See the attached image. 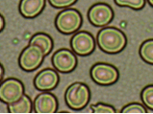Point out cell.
Returning a JSON list of instances; mask_svg holds the SVG:
<instances>
[{"instance_id": "1", "label": "cell", "mask_w": 153, "mask_h": 114, "mask_svg": "<svg viewBox=\"0 0 153 114\" xmlns=\"http://www.w3.org/2000/svg\"><path fill=\"white\" fill-rule=\"evenodd\" d=\"M97 45L105 53L117 54L122 51L127 43V38L121 30L116 27H104L97 36Z\"/></svg>"}, {"instance_id": "2", "label": "cell", "mask_w": 153, "mask_h": 114, "mask_svg": "<svg viewBox=\"0 0 153 114\" xmlns=\"http://www.w3.org/2000/svg\"><path fill=\"white\" fill-rule=\"evenodd\" d=\"M91 91L84 82H76L69 85L65 93V101L73 110H80L89 104Z\"/></svg>"}, {"instance_id": "3", "label": "cell", "mask_w": 153, "mask_h": 114, "mask_svg": "<svg viewBox=\"0 0 153 114\" xmlns=\"http://www.w3.org/2000/svg\"><path fill=\"white\" fill-rule=\"evenodd\" d=\"M82 15L75 9L61 11L55 18V26L59 32L65 35L75 33L82 25Z\"/></svg>"}, {"instance_id": "4", "label": "cell", "mask_w": 153, "mask_h": 114, "mask_svg": "<svg viewBox=\"0 0 153 114\" xmlns=\"http://www.w3.org/2000/svg\"><path fill=\"white\" fill-rule=\"evenodd\" d=\"M45 57V55L40 46L36 44H29L21 51L19 55V66L24 71H34L42 63Z\"/></svg>"}, {"instance_id": "5", "label": "cell", "mask_w": 153, "mask_h": 114, "mask_svg": "<svg viewBox=\"0 0 153 114\" xmlns=\"http://www.w3.org/2000/svg\"><path fill=\"white\" fill-rule=\"evenodd\" d=\"M90 75L95 84L100 85H111L119 80L117 69L110 63H97L91 68Z\"/></svg>"}, {"instance_id": "6", "label": "cell", "mask_w": 153, "mask_h": 114, "mask_svg": "<svg viewBox=\"0 0 153 114\" xmlns=\"http://www.w3.org/2000/svg\"><path fill=\"white\" fill-rule=\"evenodd\" d=\"M24 94V85L16 78L3 80L0 85V100L7 104L19 101Z\"/></svg>"}, {"instance_id": "7", "label": "cell", "mask_w": 153, "mask_h": 114, "mask_svg": "<svg viewBox=\"0 0 153 114\" xmlns=\"http://www.w3.org/2000/svg\"><path fill=\"white\" fill-rule=\"evenodd\" d=\"M52 65L60 73H69L75 69L77 58L71 50L67 48L57 50L52 56Z\"/></svg>"}, {"instance_id": "8", "label": "cell", "mask_w": 153, "mask_h": 114, "mask_svg": "<svg viewBox=\"0 0 153 114\" xmlns=\"http://www.w3.org/2000/svg\"><path fill=\"white\" fill-rule=\"evenodd\" d=\"M114 17V12L107 3L94 4L89 9L88 18L91 25L95 27H104L111 22Z\"/></svg>"}, {"instance_id": "9", "label": "cell", "mask_w": 153, "mask_h": 114, "mask_svg": "<svg viewBox=\"0 0 153 114\" xmlns=\"http://www.w3.org/2000/svg\"><path fill=\"white\" fill-rule=\"evenodd\" d=\"M71 47L75 54L79 56H88L95 48L94 38L87 31L75 33L71 39Z\"/></svg>"}, {"instance_id": "10", "label": "cell", "mask_w": 153, "mask_h": 114, "mask_svg": "<svg viewBox=\"0 0 153 114\" xmlns=\"http://www.w3.org/2000/svg\"><path fill=\"white\" fill-rule=\"evenodd\" d=\"M60 78L58 73L52 68H45L40 71L34 79V85L42 91H49L58 85Z\"/></svg>"}, {"instance_id": "11", "label": "cell", "mask_w": 153, "mask_h": 114, "mask_svg": "<svg viewBox=\"0 0 153 114\" xmlns=\"http://www.w3.org/2000/svg\"><path fill=\"white\" fill-rule=\"evenodd\" d=\"M33 108L36 113H54L58 109V101L52 93L43 92L35 98Z\"/></svg>"}, {"instance_id": "12", "label": "cell", "mask_w": 153, "mask_h": 114, "mask_svg": "<svg viewBox=\"0 0 153 114\" xmlns=\"http://www.w3.org/2000/svg\"><path fill=\"white\" fill-rule=\"evenodd\" d=\"M45 7V0H21L19 3V13L26 18L36 17Z\"/></svg>"}, {"instance_id": "13", "label": "cell", "mask_w": 153, "mask_h": 114, "mask_svg": "<svg viewBox=\"0 0 153 114\" xmlns=\"http://www.w3.org/2000/svg\"><path fill=\"white\" fill-rule=\"evenodd\" d=\"M33 108V103L29 96L23 94L19 101L8 104V111L10 113H31Z\"/></svg>"}, {"instance_id": "14", "label": "cell", "mask_w": 153, "mask_h": 114, "mask_svg": "<svg viewBox=\"0 0 153 114\" xmlns=\"http://www.w3.org/2000/svg\"><path fill=\"white\" fill-rule=\"evenodd\" d=\"M29 44H36L40 46L45 55L47 56L53 48V39L51 38L49 35L45 33H37L31 38Z\"/></svg>"}, {"instance_id": "15", "label": "cell", "mask_w": 153, "mask_h": 114, "mask_svg": "<svg viewBox=\"0 0 153 114\" xmlns=\"http://www.w3.org/2000/svg\"><path fill=\"white\" fill-rule=\"evenodd\" d=\"M140 56L146 63L153 65V38L146 39L140 47Z\"/></svg>"}, {"instance_id": "16", "label": "cell", "mask_w": 153, "mask_h": 114, "mask_svg": "<svg viewBox=\"0 0 153 114\" xmlns=\"http://www.w3.org/2000/svg\"><path fill=\"white\" fill-rule=\"evenodd\" d=\"M141 99L145 106L153 110V85H146L141 92Z\"/></svg>"}, {"instance_id": "17", "label": "cell", "mask_w": 153, "mask_h": 114, "mask_svg": "<svg viewBox=\"0 0 153 114\" xmlns=\"http://www.w3.org/2000/svg\"><path fill=\"white\" fill-rule=\"evenodd\" d=\"M117 6L129 7L134 10H142L145 7L146 0H114Z\"/></svg>"}, {"instance_id": "18", "label": "cell", "mask_w": 153, "mask_h": 114, "mask_svg": "<svg viewBox=\"0 0 153 114\" xmlns=\"http://www.w3.org/2000/svg\"><path fill=\"white\" fill-rule=\"evenodd\" d=\"M121 113H146L147 107L140 103H130L122 107Z\"/></svg>"}, {"instance_id": "19", "label": "cell", "mask_w": 153, "mask_h": 114, "mask_svg": "<svg viewBox=\"0 0 153 114\" xmlns=\"http://www.w3.org/2000/svg\"><path fill=\"white\" fill-rule=\"evenodd\" d=\"M91 110L94 113H116V108L104 103H97L91 106Z\"/></svg>"}, {"instance_id": "20", "label": "cell", "mask_w": 153, "mask_h": 114, "mask_svg": "<svg viewBox=\"0 0 153 114\" xmlns=\"http://www.w3.org/2000/svg\"><path fill=\"white\" fill-rule=\"evenodd\" d=\"M51 6L55 8H67L73 5L77 0H48Z\"/></svg>"}, {"instance_id": "21", "label": "cell", "mask_w": 153, "mask_h": 114, "mask_svg": "<svg viewBox=\"0 0 153 114\" xmlns=\"http://www.w3.org/2000/svg\"><path fill=\"white\" fill-rule=\"evenodd\" d=\"M0 18H1V27H0V29H1V31L4 30V27H5V19H4V16L1 15V16H0Z\"/></svg>"}, {"instance_id": "22", "label": "cell", "mask_w": 153, "mask_h": 114, "mask_svg": "<svg viewBox=\"0 0 153 114\" xmlns=\"http://www.w3.org/2000/svg\"><path fill=\"white\" fill-rule=\"evenodd\" d=\"M0 68H1V81H3V77H4V66H3V64H1Z\"/></svg>"}, {"instance_id": "23", "label": "cell", "mask_w": 153, "mask_h": 114, "mask_svg": "<svg viewBox=\"0 0 153 114\" xmlns=\"http://www.w3.org/2000/svg\"><path fill=\"white\" fill-rule=\"evenodd\" d=\"M147 2H148V3H149V4H150V5H151V6L153 7V0H147Z\"/></svg>"}]
</instances>
